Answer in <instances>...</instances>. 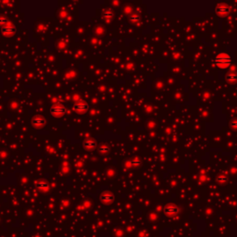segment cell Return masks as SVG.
Segmentation results:
<instances>
[{
  "label": "cell",
  "instance_id": "2",
  "mask_svg": "<svg viewBox=\"0 0 237 237\" xmlns=\"http://www.w3.org/2000/svg\"><path fill=\"white\" fill-rule=\"evenodd\" d=\"M180 212V208L174 204H169L164 207V213L167 216H175Z\"/></svg>",
  "mask_w": 237,
  "mask_h": 237
},
{
  "label": "cell",
  "instance_id": "4",
  "mask_svg": "<svg viewBox=\"0 0 237 237\" xmlns=\"http://www.w3.org/2000/svg\"><path fill=\"white\" fill-rule=\"evenodd\" d=\"M226 80L230 83H234L237 81V74L236 73H229L226 76Z\"/></svg>",
  "mask_w": 237,
  "mask_h": 237
},
{
  "label": "cell",
  "instance_id": "3",
  "mask_svg": "<svg viewBox=\"0 0 237 237\" xmlns=\"http://www.w3.org/2000/svg\"><path fill=\"white\" fill-rule=\"evenodd\" d=\"M215 11L220 17H226L230 13V7L225 4H221L216 7Z\"/></svg>",
  "mask_w": 237,
  "mask_h": 237
},
{
  "label": "cell",
  "instance_id": "5",
  "mask_svg": "<svg viewBox=\"0 0 237 237\" xmlns=\"http://www.w3.org/2000/svg\"><path fill=\"white\" fill-rule=\"evenodd\" d=\"M227 181H228V178L225 175H220L217 178V181L220 184H225V183H227Z\"/></svg>",
  "mask_w": 237,
  "mask_h": 237
},
{
  "label": "cell",
  "instance_id": "1",
  "mask_svg": "<svg viewBox=\"0 0 237 237\" xmlns=\"http://www.w3.org/2000/svg\"><path fill=\"white\" fill-rule=\"evenodd\" d=\"M214 64L220 69H227L232 64V57L230 54L221 52L218 54L214 59Z\"/></svg>",
  "mask_w": 237,
  "mask_h": 237
},
{
  "label": "cell",
  "instance_id": "6",
  "mask_svg": "<svg viewBox=\"0 0 237 237\" xmlns=\"http://www.w3.org/2000/svg\"><path fill=\"white\" fill-rule=\"evenodd\" d=\"M231 127L233 129L237 130V119H234V120H233L231 121Z\"/></svg>",
  "mask_w": 237,
  "mask_h": 237
}]
</instances>
